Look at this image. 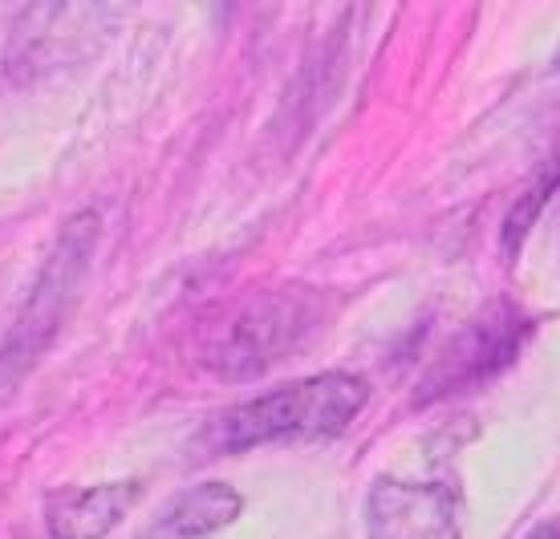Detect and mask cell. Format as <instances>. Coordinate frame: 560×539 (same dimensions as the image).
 Instances as JSON below:
<instances>
[{
	"instance_id": "cell-1",
	"label": "cell",
	"mask_w": 560,
	"mask_h": 539,
	"mask_svg": "<svg viewBox=\"0 0 560 539\" xmlns=\"http://www.w3.org/2000/svg\"><path fill=\"white\" fill-rule=\"evenodd\" d=\"M370 386L358 374H313L228 410L208 430L215 450H253L272 443H329L365 410Z\"/></svg>"
},
{
	"instance_id": "cell-2",
	"label": "cell",
	"mask_w": 560,
	"mask_h": 539,
	"mask_svg": "<svg viewBox=\"0 0 560 539\" xmlns=\"http://www.w3.org/2000/svg\"><path fill=\"white\" fill-rule=\"evenodd\" d=\"M98 239H102V215L90 208L78 211L57 232V244L49 251V260L42 263L37 280H33L28 301L16 313L13 329L4 332V341H0V394L13 389L49 353V345L57 341V332L70 320L73 305L82 296Z\"/></svg>"
},
{
	"instance_id": "cell-3",
	"label": "cell",
	"mask_w": 560,
	"mask_h": 539,
	"mask_svg": "<svg viewBox=\"0 0 560 539\" xmlns=\"http://www.w3.org/2000/svg\"><path fill=\"white\" fill-rule=\"evenodd\" d=\"M317 320L322 301L308 289L268 292L228 320V329L208 345L203 365L224 382H253L284 358H293L313 337Z\"/></svg>"
},
{
	"instance_id": "cell-4",
	"label": "cell",
	"mask_w": 560,
	"mask_h": 539,
	"mask_svg": "<svg viewBox=\"0 0 560 539\" xmlns=\"http://www.w3.org/2000/svg\"><path fill=\"white\" fill-rule=\"evenodd\" d=\"M110 33L106 0H28L13 25L4 70L21 85L45 82L98 54Z\"/></svg>"
},
{
	"instance_id": "cell-5",
	"label": "cell",
	"mask_w": 560,
	"mask_h": 539,
	"mask_svg": "<svg viewBox=\"0 0 560 539\" xmlns=\"http://www.w3.org/2000/svg\"><path fill=\"white\" fill-rule=\"evenodd\" d=\"M365 539H459L455 491L386 474L365 495Z\"/></svg>"
},
{
	"instance_id": "cell-6",
	"label": "cell",
	"mask_w": 560,
	"mask_h": 539,
	"mask_svg": "<svg viewBox=\"0 0 560 539\" xmlns=\"http://www.w3.org/2000/svg\"><path fill=\"white\" fill-rule=\"evenodd\" d=\"M135 499H139V483H130V479L49 491L45 495V531L54 539H106L122 524Z\"/></svg>"
},
{
	"instance_id": "cell-7",
	"label": "cell",
	"mask_w": 560,
	"mask_h": 539,
	"mask_svg": "<svg viewBox=\"0 0 560 539\" xmlns=\"http://www.w3.org/2000/svg\"><path fill=\"white\" fill-rule=\"evenodd\" d=\"M244 512V499L228 483H196L179 491L151 524L142 527L139 539H211L236 524Z\"/></svg>"
},
{
	"instance_id": "cell-8",
	"label": "cell",
	"mask_w": 560,
	"mask_h": 539,
	"mask_svg": "<svg viewBox=\"0 0 560 539\" xmlns=\"http://www.w3.org/2000/svg\"><path fill=\"white\" fill-rule=\"evenodd\" d=\"M524 539H560V515H557V519H545V524H536Z\"/></svg>"
}]
</instances>
